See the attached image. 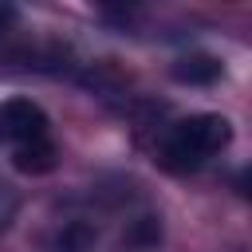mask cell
Returning a JSON list of instances; mask_svg holds the SVG:
<instances>
[{
    "label": "cell",
    "mask_w": 252,
    "mask_h": 252,
    "mask_svg": "<svg viewBox=\"0 0 252 252\" xmlns=\"http://www.w3.org/2000/svg\"><path fill=\"white\" fill-rule=\"evenodd\" d=\"M12 165H16L20 173H32V177H39V173H51V169L59 165V150H55V142H51V138L20 142V146L12 150Z\"/></svg>",
    "instance_id": "obj_4"
},
{
    "label": "cell",
    "mask_w": 252,
    "mask_h": 252,
    "mask_svg": "<svg viewBox=\"0 0 252 252\" xmlns=\"http://www.w3.org/2000/svg\"><path fill=\"white\" fill-rule=\"evenodd\" d=\"M55 244H59V252H91L98 244V232L87 220H71V224H63V232H59Z\"/></svg>",
    "instance_id": "obj_5"
},
{
    "label": "cell",
    "mask_w": 252,
    "mask_h": 252,
    "mask_svg": "<svg viewBox=\"0 0 252 252\" xmlns=\"http://www.w3.org/2000/svg\"><path fill=\"white\" fill-rule=\"evenodd\" d=\"M158 236H161L158 217H138V220H134V228L122 236V244H126V248H150Z\"/></svg>",
    "instance_id": "obj_6"
},
{
    "label": "cell",
    "mask_w": 252,
    "mask_h": 252,
    "mask_svg": "<svg viewBox=\"0 0 252 252\" xmlns=\"http://www.w3.org/2000/svg\"><path fill=\"white\" fill-rule=\"evenodd\" d=\"M12 24H16V8H12L8 0H0V35H4Z\"/></svg>",
    "instance_id": "obj_7"
},
{
    "label": "cell",
    "mask_w": 252,
    "mask_h": 252,
    "mask_svg": "<svg viewBox=\"0 0 252 252\" xmlns=\"http://www.w3.org/2000/svg\"><path fill=\"white\" fill-rule=\"evenodd\" d=\"M232 142V122L224 114H189L173 122L158 146V165L169 173L201 169L209 158H217Z\"/></svg>",
    "instance_id": "obj_1"
},
{
    "label": "cell",
    "mask_w": 252,
    "mask_h": 252,
    "mask_svg": "<svg viewBox=\"0 0 252 252\" xmlns=\"http://www.w3.org/2000/svg\"><path fill=\"white\" fill-rule=\"evenodd\" d=\"M47 138V114L32 98H4L0 102V142H35Z\"/></svg>",
    "instance_id": "obj_2"
},
{
    "label": "cell",
    "mask_w": 252,
    "mask_h": 252,
    "mask_svg": "<svg viewBox=\"0 0 252 252\" xmlns=\"http://www.w3.org/2000/svg\"><path fill=\"white\" fill-rule=\"evenodd\" d=\"M169 75L185 87H213L220 75H224V63L217 55H205V51H189V55H177Z\"/></svg>",
    "instance_id": "obj_3"
}]
</instances>
